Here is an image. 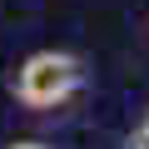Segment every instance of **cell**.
<instances>
[{
    "label": "cell",
    "instance_id": "cell-1",
    "mask_svg": "<svg viewBox=\"0 0 149 149\" xmlns=\"http://www.w3.org/2000/svg\"><path fill=\"white\" fill-rule=\"evenodd\" d=\"M80 85H85L80 55H70V50H35L10 74V100L25 114H55V109H65L80 95Z\"/></svg>",
    "mask_w": 149,
    "mask_h": 149
},
{
    "label": "cell",
    "instance_id": "cell-2",
    "mask_svg": "<svg viewBox=\"0 0 149 149\" xmlns=\"http://www.w3.org/2000/svg\"><path fill=\"white\" fill-rule=\"evenodd\" d=\"M124 149H149V129H144V124L129 129V134H124Z\"/></svg>",
    "mask_w": 149,
    "mask_h": 149
},
{
    "label": "cell",
    "instance_id": "cell-3",
    "mask_svg": "<svg viewBox=\"0 0 149 149\" xmlns=\"http://www.w3.org/2000/svg\"><path fill=\"white\" fill-rule=\"evenodd\" d=\"M5 149H50V144H40V139H15V144H5Z\"/></svg>",
    "mask_w": 149,
    "mask_h": 149
},
{
    "label": "cell",
    "instance_id": "cell-4",
    "mask_svg": "<svg viewBox=\"0 0 149 149\" xmlns=\"http://www.w3.org/2000/svg\"><path fill=\"white\" fill-rule=\"evenodd\" d=\"M144 129H149V114H144Z\"/></svg>",
    "mask_w": 149,
    "mask_h": 149
}]
</instances>
